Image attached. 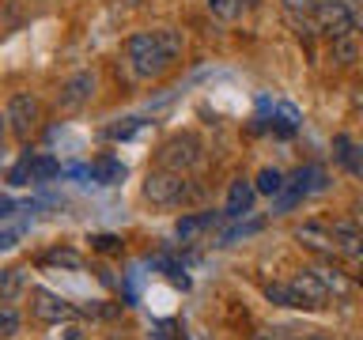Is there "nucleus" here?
I'll return each instance as SVG.
<instances>
[{
  "instance_id": "f257e3e1",
  "label": "nucleus",
  "mask_w": 363,
  "mask_h": 340,
  "mask_svg": "<svg viewBox=\"0 0 363 340\" xmlns=\"http://www.w3.org/2000/svg\"><path fill=\"white\" fill-rule=\"evenodd\" d=\"M125 57H129L133 72L140 79H155V76H163L167 68L182 57V34L178 30L133 34V38L125 42Z\"/></svg>"
},
{
  "instance_id": "f03ea898",
  "label": "nucleus",
  "mask_w": 363,
  "mask_h": 340,
  "mask_svg": "<svg viewBox=\"0 0 363 340\" xmlns=\"http://www.w3.org/2000/svg\"><path fill=\"white\" fill-rule=\"evenodd\" d=\"M189 181L186 174H178V170H152V174L144 178V200H152L155 208H178V204L189 200Z\"/></svg>"
},
{
  "instance_id": "7ed1b4c3",
  "label": "nucleus",
  "mask_w": 363,
  "mask_h": 340,
  "mask_svg": "<svg viewBox=\"0 0 363 340\" xmlns=\"http://www.w3.org/2000/svg\"><path fill=\"white\" fill-rule=\"evenodd\" d=\"M159 166L163 170H178V174H186V170H193L204 159V144H201V136H193V132H174L170 140L159 144Z\"/></svg>"
},
{
  "instance_id": "20e7f679",
  "label": "nucleus",
  "mask_w": 363,
  "mask_h": 340,
  "mask_svg": "<svg viewBox=\"0 0 363 340\" xmlns=\"http://www.w3.org/2000/svg\"><path fill=\"white\" fill-rule=\"evenodd\" d=\"M314 23L325 38H352L356 30V11H352L345 0H318L314 4Z\"/></svg>"
},
{
  "instance_id": "39448f33",
  "label": "nucleus",
  "mask_w": 363,
  "mask_h": 340,
  "mask_svg": "<svg viewBox=\"0 0 363 340\" xmlns=\"http://www.w3.org/2000/svg\"><path fill=\"white\" fill-rule=\"evenodd\" d=\"M84 314L79 306H72L68 299H61L57 291L50 288H30V317H38L45 325H65V322H76Z\"/></svg>"
},
{
  "instance_id": "423d86ee",
  "label": "nucleus",
  "mask_w": 363,
  "mask_h": 340,
  "mask_svg": "<svg viewBox=\"0 0 363 340\" xmlns=\"http://www.w3.org/2000/svg\"><path fill=\"white\" fill-rule=\"evenodd\" d=\"M8 129L16 140H30V132L38 129V121H42V106H38V98L27 95V91H19V95H11L8 102Z\"/></svg>"
},
{
  "instance_id": "0eeeda50",
  "label": "nucleus",
  "mask_w": 363,
  "mask_h": 340,
  "mask_svg": "<svg viewBox=\"0 0 363 340\" xmlns=\"http://www.w3.org/2000/svg\"><path fill=\"white\" fill-rule=\"evenodd\" d=\"M91 98H95V76H91V72H76V76L65 79L61 95H57V110L72 113L79 106H87Z\"/></svg>"
},
{
  "instance_id": "6e6552de",
  "label": "nucleus",
  "mask_w": 363,
  "mask_h": 340,
  "mask_svg": "<svg viewBox=\"0 0 363 340\" xmlns=\"http://www.w3.org/2000/svg\"><path fill=\"white\" fill-rule=\"evenodd\" d=\"M288 283L295 288V295L303 299L306 310H318V306H325V299H329V283L322 280V272H318V268H303V272H295V276H291Z\"/></svg>"
},
{
  "instance_id": "1a4fd4ad",
  "label": "nucleus",
  "mask_w": 363,
  "mask_h": 340,
  "mask_svg": "<svg viewBox=\"0 0 363 340\" xmlns=\"http://www.w3.org/2000/svg\"><path fill=\"white\" fill-rule=\"evenodd\" d=\"M329 238H333V249L340 257H352V261L363 257V227L359 223H352V220L329 223Z\"/></svg>"
},
{
  "instance_id": "9d476101",
  "label": "nucleus",
  "mask_w": 363,
  "mask_h": 340,
  "mask_svg": "<svg viewBox=\"0 0 363 340\" xmlns=\"http://www.w3.org/2000/svg\"><path fill=\"white\" fill-rule=\"evenodd\" d=\"M254 200H257V186L246 178H235L231 189H227V200H223V215L227 220H242V215L254 212Z\"/></svg>"
},
{
  "instance_id": "9b49d317",
  "label": "nucleus",
  "mask_w": 363,
  "mask_h": 340,
  "mask_svg": "<svg viewBox=\"0 0 363 340\" xmlns=\"http://www.w3.org/2000/svg\"><path fill=\"white\" fill-rule=\"evenodd\" d=\"M227 220L223 212H193V215H182L178 227H174V234H178V242H201L208 231H216V223Z\"/></svg>"
},
{
  "instance_id": "f8f14e48",
  "label": "nucleus",
  "mask_w": 363,
  "mask_h": 340,
  "mask_svg": "<svg viewBox=\"0 0 363 340\" xmlns=\"http://www.w3.org/2000/svg\"><path fill=\"white\" fill-rule=\"evenodd\" d=\"M329 186V174L322 166H299L291 174V181H288V193H295V197H311V193H322Z\"/></svg>"
},
{
  "instance_id": "ddd939ff",
  "label": "nucleus",
  "mask_w": 363,
  "mask_h": 340,
  "mask_svg": "<svg viewBox=\"0 0 363 340\" xmlns=\"http://www.w3.org/2000/svg\"><path fill=\"white\" fill-rule=\"evenodd\" d=\"M333 155H337V163L345 166L352 178H359V181H363V147L352 140V136H345V132L333 136Z\"/></svg>"
},
{
  "instance_id": "4468645a",
  "label": "nucleus",
  "mask_w": 363,
  "mask_h": 340,
  "mask_svg": "<svg viewBox=\"0 0 363 340\" xmlns=\"http://www.w3.org/2000/svg\"><path fill=\"white\" fill-rule=\"evenodd\" d=\"M23 291H27V268L11 265L0 272V302H16Z\"/></svg>"
},
{
  "instance_id": "2eb2a0df",
  "label": "nucleus",
  "mask_w": 363,
  "mask_h": 340,
  "mask_svg": "<svg viewBox=\"0 0 363 340\" xmlns=\"http://www.w3.org/2000/svg\"><path fill=\"white\" fill-rule=\"evenodd\" d=\"M295 238H299V242H306L311 249H322V254H337V249H333V238H329V227H322V223H303L299 231H295Z\"/></svg>"
},
{
  "instance_id": "dca6fc26",
  "label": "nucleus",
  "mask_w": 363,
  "mask_h": 340,
  "mask_svg": "<svg viewBox=\"0 0 363 340\" xmlns=\"http://www.w3.org/2000/svg\"><path fill=\"white\" fill-rule=\"evenodd\" d=\"M87 178L99 181V186H118V181L125 178V166L118 163V159H99V163L87 166Z\"/></svg>"
},
{
  "instance_id": "f3484780",
  "label": "nucleus",
  "mask_w": 363,
  "mask_h": 340,
  "mask_svg": "<svg viewBox=\"0 0 363 340\" xmlns=\"http://www.w3.org/2000/svg\"><path fill=\"white\" fill-rule=\"evenodd\" d=\"M299 125H303V118H299V110H295V106H288V102L272 106V129H277L280 136H291Z\"/></svg>"
},
{
  "instance_id": "a211bd4d",
  "label": "nucleus",
  "mask_w": 363,
  "mask_h": 340,
  "mask_svg": "<svg viewBox=\"0 0 363 340\" xmlns=\"http://www.w3.org/2000/svg\"><path fill=\"white\" fill-rule=\"evenodd\" d=\"M265 299L277 302V306H288V310H306L291 283H269V288H265Z\"/></svg>"
},
{
  "instance_id": "6ab92c4d",
  "label": "nucleus",
  "mask_w": 363,
  "mask_h": 340,
  "mask_svg": "<svg viewBox=\"0 0 363 340\" xmlns=\"http://www.w3.org/2000/svg\"><path fill=\"white\" fill-rule=\"evenodd\" d=\"M254 186H257V193H265V197H280V193L288 189V178H284L277 166H265V170L257 174Z\"/></svg>"
},
{
  "instance_id": "aec40b11",
  "label": "nucleus",
  "mask_w": 363,
  "mask_h": 340,
  "mask_svg": "<svg viewBox=\"0 0 363 340\" xmlns=\"http://www.w3.org/2000/svg\"><path fill=\"white\" fill-rule=\"evenodd\" d=\"M61 174V166H57V159L50 155H30V181H50Z\"/></svg>"
},
{
  "instance_id": "412c9836",
  "label": "nucleus",
  "mask_w": 363,
  "mask_h": 340,
  "mask_svg": "<svg viewBox=\"0 0 363 340\" xmlns=\"http://www.w3.org/2000/svg\"><path fill=\"white\" fill-rule=\"evenodd\" d=\"M216 19H238L242 16V0H208Z\"/></svg>"
},
{
  "instance_id": "4be33fe9",
  "label": "nucleus",
  "mask_w": 363,
  "mask_h": 340,
  "mask_svg": "<svg viewBox=\"0 0 363 340\" xmlns=\"http://www.w3.org/2000/svg\"><path fill=\"white\" fill-rule=\"evenodd\" d=\"M261 227H265V220H254V223H238V227H231L223 238H220V246H231V242H238V238H246V234H257Z\"/></svg>"
},
{
  "instance_id": "5701e85b",
  "label": "nucleus",
  "mask_w": 363,
  "mask_h": 340,
  "mask_svg": "<svg viewBox=\"0 0 363 340\" xmlns=\"http://www.w3.org/2000/svg\"><path fill=\"white\" fill-rule=\"evenodd\" d=\"M42 261H45V265H65V268H79V265H84L76 249H53V254H45Z\"/></svg>"
},
{
  "instance_id": "b1692460",
  "label": "nucleus",
  "mask_w": 363,
  "mask_h": 340,
  "mask_svg": "<svg viewBox=\"0 0 363 340\" xmlns=\"http://www.w3.org/2000/svg\"><path fill=\"white\" fill-rule=\"evenodd\" d=\"M19 333V314L11 306H0V340H11Z\"/></svg>"
},
{
  "instance_id": "393cba45",
  "label": "nucleus",
  "mask_w": 363,
  "mask_h": 340,
  "mask_svg": "<svg viewBox=\"0 0 363 340\" xmlns=\"http://www.w3.org/2000/svg\"><path fill=\"white\" fill-rule=\"evenodd\" d=\"M8 181H11V186H30V152L23 155L11 170H8Z\"/></svg>"
},
{
  "instance_id": "a878e982",
  "label": "nucleus",
  "mask_w": 363,
  "mask_h": 340,
  "mask_svg": "<svg viewBox=\"0 0 363 340\" xmlns=\"http://www.w3.org/2000/svg\"><path fill=\"white\" fill-rule=\"evenodd\" d=\"M91 246L99 254H121V238L118 234H91Z\"/></svg>"
},
{
  "instance_id": "bb28decb",
  "label": "nucleus",
  "mask_w": 363,
  "mask_h": 340,
  "mask_svg": "<svg viewBox=\"0 0 363 340\" xmlns=\"http://www.w3.org/2000/svg\"><path fill=\"white\" fill-rule=\"evenodd\" d=\"M45 340H87V336H84V329H79V325L65 322V325H57V329H53V333L45 336Z\"/></svg>"
},
{
  "instance_id": "cd10ccee",
  "label": "nucleus",
  "mask_w": 363,
  "mask_h": 340,
  "mask_svg": "<svg viewBox=\"0 0 363 340\" xmlns=\"http://www.w3.org/2000/svg\"><path fill=\"white\" fill-rule=\"evenodd\" d=\"M136 129H140V118H129L125 125H113V129H110V136H113V140H125V136H133Z\"/></svg>"
},
{
  "instance_id": "c85d7f7f",
  "label": "nucleus",
  "mask_w": 363,
  "mask_h": 340,
  "mask_svg": "<svg viewBox=\"0 0 363 340\" xmlns=\"http://www.w3.org/2000/svg\"><path fill=\"white\" fill-rule=\"evenodd\" d=\"M333 53L340 57V64H348L352 57H356V45H352L348 38H337V42H333Z\"/></svg>"
},
{
  "instance_id": "c756f323",
  "label": "nucleus",
  "mask_w": 363,
  "mask_h": 340,
  "mask_svg": "<svg viewBox=\"0 0 363 340\" xmlns=\"http://www.w3.org/2000/svg\"><path fill=\"white\" fill-rule=\"evenodd\" d=\"M284 8L295 11V16H306V11H314V0H284Z\"/></svg>"
},
{
  "instance_id": "7c9ffc66",
  "label": "nucleus",
  "mask_w": 363,
  "mask_h": 340,
  "mask_svg": "<svg viewBox=\"0 0 363 340\" xmlns=\"http://www.w3.org/2000/svg\"><path fill=\"white\" fill-rule=\"evenodd\" d=\"M11 215H16V200H11L8 193H0V223L11 220Z\"/></svg>"
},
{
  "instance_id": "2f4dec72",
  "label": "nucleus",
  "mask_w": 363,
  "mask_h": 340,
  "mask_svg": "<svg viewBox=\"0 0 363 340\" xmlns=\"http://www.w3.org/2000/svg\"><path fill=\"white\" fill-rule=\"evenodd\" d=\"M19 234L23 231H0V249H11V246L19 242Z\"/></svg>"
},
{
  "instance_id": "473e14b6",
  "label": "nucleus",
  "mask_w": 363,
  "mask_h": 340,
  "mask_svg": "<svg viewBox=\"0 0 363 340\" xmlns=\"http://www.w3.org/2000/svg\"><path fill=\"white\" fill-rule=\"evenodd\" d=\"M4 136H8V113H0V155H4Z\"/></svg>"
},
{
  "instance_id": "72a5a7b5",
  "label": "nucleus",
  "mask_w": 363,
  "mask_h": 340,
  "mask_svg": "<svg viewBox=\"0 0 363 340\" xmlns=\"http://www.w3.org/2000/svg\"><path fill=\"white\" fill-rule=\"evenodd\" d=\"M280 333L284 329H272V336H257V340H280Z\"/></svg>"
},
{
  "instance_id": "f704fd0d",
  "label": "nucleus",
  "mask_w": 363,
  "mask_h": 340,
  "mask_svg": "<svg viewBox=\"0 0 363 340\" xmlns=\"http://www.w3.org/2000/svg\"><path fill=\"white\" fill-rule=\"evenodd\" d=\"M356 215H359V220H363V200H356Z\"/></svg>"
},
{
  "instance_id": "c9c22d12",
  "label": "nucleus",
  "mask_w": 363,
  "mask_h": 340,
  "mask_svg": "<svg viewBox=\"0 0 363 340\" xmlns=\"http://www.w3.org/2000/svg\"><path fill=\"white\" fill-rule=\"evenodd\" d=\"M359 288H363V272H359Z\"/></svg>"
},
{
  "instance_id": "e433bc0d",
  "label": "nucleus",
  "mask_w": 363,
  "mask_h": 340,
  "mask_svg": "<svg viewBox=\"0 0 363 340\" xmlns=\"http://www.w3.org/2000/svg\"><path fill=\"white\" fill-rule=\"evenodd\" d=\"M246 4H257V0H246Z\"/></svg>"
},
{
  "instance_id": "4c0bfd02",
  "label": "nucleus",
  "mask_w": 363,
  "mask_h": 340,
  "mask_svg": "<svg viewBox=\"0 0 363 340\" xmlns=\"http://www.w3.org/2000/svg\"><path fill=\"white\" fill-rule=\"evenodd\" d=\"M311 340H322V336H311Z\"/></svg>"
}]
</instances>
